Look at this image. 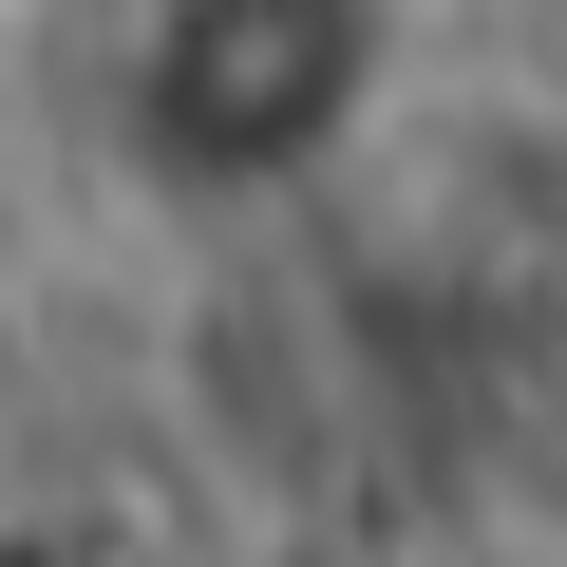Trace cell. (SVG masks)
Here are the masks:
<instances>
[{
  "label": "cell",
  "mask_w": 567,
  "mask_h": 567,
  "mask_svg": "<svg viewBox=\"0 0 567 567\" xmlns=\"http://www.w3.org/2000/svg\"><path fill=\"white\" fill-rule=\"evenodd\" d=\"M398 20L379 0H152L133 39V152L189 171V189H284L322 171L379 95Z\"/></svg>",
  "instance_id": "1"
}]
</instances>
